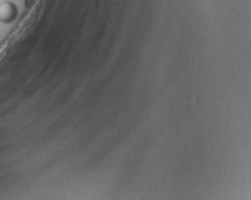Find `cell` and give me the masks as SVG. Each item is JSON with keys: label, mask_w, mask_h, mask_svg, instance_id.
Wrapping results in <instances>:
<instances>
[{"label": "cell", "mask_w": 251, "mask_h": 200, "mask_svg": "<svg viewBox=\"0 0 251 200\" xmlns=\"http://www.w3.org/2000/svg\"><path fill=\"white\" fill-rule=\"evenodd\" d=\"M18 16V8L13 2L5 1L0 5V22L8 24L13 22Z\"/></svg>", "instance_id": "6da1fadb"}]
</instances>
